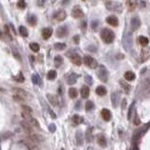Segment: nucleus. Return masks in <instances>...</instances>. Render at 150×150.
Here are the masks:
<instances>
[{"instance_id": "9d476101", "label": "nucleus", "mask_w": 150, "mask_h": 150, "mask_svg": "<svg viewBox=\"0 0 150 150\" xmlns=\"http://www.w3.org/2000/svg\"><path fill=\"white\" fill-rule=\"evenodd\" d=\"M54 18L58 22H63L67 18V13L63 9H59L54 14Z\"/></svg>"}, {"instance_id": "1a4fd4ad", "label": "nucleus", "mask_w": 150, "mask_h": 150, "mask_svg": "<svg viewBox=\"0 0 150 150\" xmlns=\"http://www.w3.org/2000/svg\"><path fill=\"white\" fill-rule=\"evenodd\" d=\"M71 16H72L73 18H82V17H84L85 16V13L84 11L81 9V8L79 7V6H75L74 8H72V10H71Z\"/></svg>"}, {"instance_id": "423d86ee", "label": "nucleus", "mask_w": 150, "mask_h": 150, "mask_svg": "<svg viewBox=\"0 0 150 150\" xmlns=\"http://www.w3.org/2000/svg\"><path fill=\"white\" fill-rule=\"evenodd\" d=\"M141 26V20L139 18V16L135 15L131 18V31H136L139 29V27Z\"/></svg>"}, {"instance_id": "603ef678", "label": "nucleus", "mask_w": 150, "mask_h": 150, "mask_svg": "<svg viewBox=\"0 0 150 150\" xmlns=\"http://www.w3.org/2000/svg\"><path fill=\"white\" fill-rule=\"evenodd\" d=\"M73 41L75 42V44H79V42H80V37H79L78 35L74 36V37H73Z\"/></svg>"}, {"instance_id": "2f4dec72", "label": "nucleus", "mask_w": 150, "mask_h": 150, "mask_svg": "<svg viewBox=\"0 0 150 150\" xmlns=\"http://www.w3.org/2000/svg\"><path fill=\"white\" fill-rule=\"evenodd\" d=\"M19 32L20 34H21V36H23L24 38H26L27 36H28V31H27L26 27L23 26V25H21L19 27Z\"/></svg>"}, {"instance_id": "aec40b11", "label": "nucleus", "mask_w": 150, "mask_h": 150, "mask_svg": "<svg viewBox=\"0 0 150 150\" xmlns=\"http://www.w3.org/2000/svg\"><path fill=\"white\" fill-rule=\"evenodd\" d=\"M77 79H78V75L77 74H75V73H72V74H70L68 78V84L69 85H74L76 82H77Z\"/></svg>"}, {"instance_id": "a19ab883", "label": "nucleus", "mask_w": 150, "mask_h": 150, "mask_svg": "<svg viewBox=\"0 0 150 150\" xmlns=\"http://www.w3.org/2000/svg\"><path fill=\"white\" fill-rule=\"evenodd\" d=\"M135 102L133 101L132 103L131 104V106L129 107V111H128V120L131 119V114H132V110H133V107H134Z\"/></svg>"}, {"instance_id": "5701e85b", "label": "nucleus", "mask_w": 150, "mask_h": 150, "mask_svg": "<svg viewBox=\"0 0 150 150\" xmlns=\"http://www.w3.org/2000/svg\"><path fill=\"white\" fill-rule=\"evenodd\" d=\"M93 131L92 129H87V131L85 132V139H86V142L91 143L93 140Z\"/></svg>"}, {"instance_id": "c9c22d12", "label": "nucleus", "mask_w": 150, "mask_h": 150, "mask_svg": "<svg viewBox=\"0 0 150 150\" xmlns=\"http://www.w3.org/2000/svg\"><path fill=\"white\" fill-rule=\"evenodd\" d=\"M66 47H67V45H66L65 43L58 42V43H55V44H54V49H55V50H57V51L64 50Z\"/></svg>"}, {"instance_id": "bf43d9fd", "label": "nucleus", "mask_w": 150, "mask_h": 150, "mask_svg": "<svg viewBox=\"0 0 150 150\" xmlns=\"http://www.w3.org/2000/svg\"><path fill=\"white\" fill-rule=\"evenodd\" d=\"M69 0H63V1H62V4H63V5H66L67 3L69 4Z\"/></svg>"}, {"instance_id": "2eb2a0df", "label": "nucleus", "mask_w": 150, "mask_h": 150, "mask_svg": "<svg viewBox=\"0 0 150 150\" xmlns=\"http://www.w3.org/2000/svg\"><path fill=\"white\" fill-rule=\"evenodd\" d=\"M106 22H107L110 25H112V26H117V25H118V23H119L117 17L115 15H111V16H109V17H107Z\"/></svg>"}, {"instance_id": "20e7f679", "label": "nucleus", "mask_w": 150, "mask_h": 150, "mask_svg": "<svg viewBox=\"0 0 150 150\" xmlns=\"http://www.w3.org/2000/svg\"><path fill=\"white\" fill-rule=\"evenodd\" d=\"M84 63L90 69H97L98 68V62L95 58H93L92 56L89 55H85L84 57Z\"/></svg>"}, {"instance_id": "a211bd4d", "label": "nucleus", "mask_w": 150, "mask_h": 150, "mask_svg": "<svg viewBox=\"0 0 150 150\" xmlns=\"http://www.w3.org/2000/svg\"><path fill=\"white\" fill-rule=\"evenodd\" d=\"M101 116L105 121H109L111 119L112 115H111V112L109 111L108 109H102L101 110Z\"/></svg>"}, {"instance_id": "58836bf2", "label": "nucleus", "mask_w": 150, "mask_h": 150, "mask_svg": "<svg viewBox=\"0 0 150 150\" xmlns=\"http://www.w3.org/2000/svg\"><path fill=\"white\" fill-rule=\"evenodd\" d=\"M17 7L20 8V9H23L26 7V3L24 0H18V3H17Z\"/></svg>"}, {"instance_id": "4c0bfd02", "label": "nucleus", "mask_w": 150, "mask_h": 150, "mask_svg": "<svg viewBox=\"0 0 150 150\" xmlns=\"http://www.w3.org/2000/svg\"><path fill=\"white\" fill-rule=\"evenodd\" d=\"M93 108H94V103H93V101L88 100V101L85 103V110L87 112H89V111H91Z\"/></svg>"}, {"instance_id": "3c124183", "label": "nucleus", "mask_w": 150, "mask_h": 150, "mask_svg": "<svg viewBox=\"0 0 150 150\" xmlns=\"http://www.w3.org/2000/svg\"><path fill=\"white\" fill-rule=\"evenodd\" d=\"M49 130H50L51 132H54L55 130H56V126H55V124H51L50 126H49Z\"/></svg>"}, {"instance_id": "5fc2aeb1", "label": "nucleus", "mask_w": 150, "mask_h": 150, "mask_svg": "<svg viewBox=\"0 0 150 150\" xmlns=\"http://www.w3.org/2000/svg\"><path fill=\"white\" fill-rule=\"evenodd\" d=\"M140 122H141V121H140V119H139L138 116H137V115H136V114H135V117H134V124H135V125H139V124H140Z\"/></svg>"}, {"instance_id": "c03bdc74", "label": "nucleus", "mask_w": 150, "mask_h": 150, "mask_svg": "<svg viewBox=\"0 0 150 150\" xmlns=\"http://www.w3.org/2000/svg\"><path fill=\"white\" fill-rule=\"evenodd\" d=\"M85 81L86 84H88V85H93V83H94V81H93V78L91 77V76H89V75H86L85 77Z\"/></svg>"}, {"instance_id": "f3484780", "label": "nucleus", "mask_w": 150, "mask_h": 150, "mask_svg": "<svg viewBox=\"0 0 150 150\" xmlns=\"http://www.w3.org/2000/svg\"><path fill=\"white\" fill-rule=\"evenodd\" d=\"M37 22H38V19H37L36 15H34V14H28V16H27V23H29L30 25L35 26L37 24Z\"/></svg>"}, {"instance_id": "9b49d317", "label": "nucleus", "mask_w": 150, "mask_h": 150, "mask_svg": "<svg viewBox=\"0 0 150 150\" xmlns=\"http://www.w3.org/2000/svg\"><path fill=\"white\" fill-rule=\"evenodd\" d=\"M120 103V95L118 92H114L112 94V104L115 108L118 107Z\"/></svg>"}, {"instance_id": "393cba45", "label": "nucleus", "mask_w": 150, "mask_h": 150, "mask_svg": "<svg viewBox=\"0 0 150 150\" xmlns=\"http://www.w3.org/2000/svg\"><path fill=\"white\" fill-rule=\"evenodd\" d=\"M96 93L99 96H104V95H106L107 90L104 86H98L96 88Z\"/></svg>"}, {"instance_id": "72a5a7b5", "label": "nucleus", "mask_w": 150, "mask_h": 150, "mask_svg": "<svg viewBox=\"0 0 150 150\" xmlns=\"http://www.w3.org/2000/svg\"><path fill=\"white\" fill-rule=\"evenodd\" d=\"M69 97H70L71 99H75V98L78 96V92H77V90H76V88H73V87L69 88Z\"/></svg>"}, {"instance_id": "79ce46f5", "label": "nucleus", "mask_w": 150, "mask_h": 150, "mask_svg": "<svg viewBox=\"0 0 150 150\" xmlns=\"http://www.w3.org/2000/svg\"><path fill=\"white\" fill-rule=\"evenodd\" d=\"M120 84H121V86L123 87L124 90H125L126 92L128 93L129 91H130V89H131V86H130V85H127V84H126V83H125L124 81H120Z\"/></svg>"}, {"instance_id": "864d4df0", "label": "nucleus", "mask_w": 150, "mask_h": 150, "mask_svg": "<svg viewBox=\"0 0 150 150\" xmlns=\"http://www.w3.org/2000/svg\"><path fill=\"white\" fill-rule=\"evenodd\" d=\"M13 100H16V101H22V100H23V98L18 96V95H14L13 96Z\"/></svg>"}, {"instance_id": "e2e57ef3", "label": "nucleus", "mask_w": 150, "mask_h": 150, "mask_svg": "<svg viewBox=\"0 0 150 150\" xmlns=\"http://www.w3.org/2000/svg\"><path fill=\"white\" fill-rule=\"evenodd\" d=\"M61 150H65V149H64V148H62V149Z\"/></svg>"}, {"instance_id": "13d9d810", "label": "nucleus", "mask_w": 150, "mask_h": 150, "mask_svg": "<svg viewBox=\"0 0 150 150\" xmlns=\"http://www.w3.org/2000/svg\"><path fill=\"white\" fill-rule=\"evenodd\" d=\"M139 5H140V7H142V8H145V7H146V3H145L144 1H139Z\"/></svg>"}, {"instance_id": "680f3d73", "label": "nucleus", "mask_w": 150, "mask_h": 150, "mask_svg": "<svg viewBox=\"0 0 150 150\" xmlns=\"http://www.w3.org/2000/svg\"><path fill=\"white\" fill-rule=\"evenodd\" d=\"M125 103H126V100L124 99V100H123V104H122V105H123V108H125Z\"/></svg>"}, {"instance_id": "a18cd8bd", "label": "nucleus", "mask_w": 150, "mask_h": 150, "mask_svg": "<svg viewBox=\"0 0 150 150\" xmlns=\"http://www.w3.org/2000/svg\"><path fill=\"white\" fill-rule=\"evenodd\" d=\"M98 27H99V21H93L92 23H91V28H92L94 31H97L98 29Z\"/></svg>"}, {"instance_id": "dca6fc26", "label": "nucleus", "mask_w": 150, "mask_h": 150, "mask_svg": "<svg viewBox=\"0 0 150 150\" xmlns=\"http://www.w3.org/2000/svg\"><path fill=\"white\" fill-rule=\"evenodd\" d=\"M53 34V29L50 27H46V28H43L41 31V35H42V38L44 39H48Z\"/></svg>"}, {"instance_id": "a878e982", "label": "nucleus", "mask_w": 150, "mask_h": 150, "mask_svg": "<svg viewBox=\"0 0 150 150\" xmlns=\"http://www.w3.org/2000/svg\"><path fill=\"white\" fill-rule=\"evenodd\" d=\"M98 143L101 147H105L106 146V139H105V136L103 135H99L98 136Z\"/></svg>"}, {"instance_id": "de8ad7c7", "label": "nucleus", "mask_w": 150, "mask_h": 150, "mask_svg": "<svg viewBox=\"0 0 150 150\" xmlns=\"http://www.w3.org/2000/svg\"><path fill=\"white\" fill-rule=\"evenodd\" d=\"M22 109H23V112H25V113H28V114H31V113H32V109H31L29 106H27V105H22Z\"/></svg>"}, {"instance_id": "6e6552de", "label": "nucleus", "mask_w": 150, "mask_h": 150, "mask_svg": "<svg viewBox=\"0 0 150 150\" xmlns=\"http://www.w3.org/2000/svg\"><path fill=\"white\" fill-rule=\"evenodd\" d=\"M69 34V28L66 25H61L56 30V37L57 38H64Z\"/></svg>"}, {"instance_id": "412c9836", "label": "nucleus", "mask_w": 150, "mask_h": 150, "mask_svg": "<svg viewBox=\"0 0 150 150\" xmlns=\"http://www.w3.org/2000/svg\"><path fill=\"white\" fill-rule=\"evenodd\" d=\"M81 96L83 99H87L89 96V88L86 85H84L81 88Z\"/></svg>"}, {"instance_id": "6ab92c4d", "label": "nucleus", "mask_w": 150, "mask_h": 150, "mask_svg": "<svg viewBox=\"0 0 150 150\" xmlns=\"http://www.w3.org/2000/svg\"><path fill=\"white\" fill-rule=\"evenodd\" d=\"M12 91L15 93V95H18V96L22 97V98H26L27 97V93L24 91V90H23V89L21 88H18V87H16V88H12Z\"/></svg>"}, {"instance_id": "052dcab7", "label": "nucleus", "mask_w": 150, "mask_h": 150, "mask_svg": "<svg viewBox=\"0 0 150 150\" xmlns=\"http://www.w3.org/2000/svg\"><path fill=\"white\" fill-rule=\"evenodd\" d=\"M58 92H59V94H62V87L61 88H60V87L58 88Z\"/></svg>"}, {"instance_id": "473e14b6", "label": "nucleus", "mask_w": 150, "mask_h": 150, "mask_svg": "<svg viewBox=\"0 0 150 150\" xmlns=\"http://www.w3.org/2000/svg\"><path fill=\"white\" fill-rule=\"evenodd\" d=\"M56 75H57L56 71L54 70V69H52V70H50V71L48 72V74H47V78H48L49 80H54V79L56 78Z\"/></svg>"}, {"instance_id": "b1692460", "label": "nucleus", "mask_w": 150, "mask_h": 150, "mask_svg": "<svg viewBox=\"0 0 150 150\" xmlns=\"http://www.w3.org/2000/svg\"><path fill=\"white\" fill-rule=\"evenodd\" d=\"M21 125H22V127H23V129L27 131V132L32 133V128H31L30 123H29V122H26V121L24 120V121H22V122H21Z\"/></svg>"}, {"instance_id": "f257e3e1", "label": "nucleus", "mask_w": 150, "mask_h": 150, "mask_svg": "<svg viewBox=\"0 0 150 150\" xmlns=\"http://www.w3.org/2000/svg\"><path fill=\"white\" fill-rule=\"evenodd\" d=\"M100 38L105 43L110 44L115 39V33L109 28H103L100 32Z\"/></svg>"}, {"instance_id": "cd10ccee", "label": "nucleus", "mask_w": 150, "mask_h": 150, "mask_svg": "<svg viewBox=\"0 0 150 150\" xmlns=\"http://www.w3.org/2000/svg\"><path fill=\"white\" fill-rule=\"evenodd\" d=\"M72 122L75 126H77L79 124L83 123V122H84V119H83L82 117H80L78 115H75V116H73V117H72Z\"/></svg>"}, {"instance_id": "bb28decb", "label": "nucleus", "mask_w": 150, "mask_h": 150, "mask_svg": "<svg viewBox=\"0 0 150 150\" xmlns=\"http://www.w3.org/2000/svg\"><path fill=\"white\" fill-rule=\"evenodd\" d=\"M62 64H63V57H62L61 55H56L54 57V66L56 68H59Z\"/></svg>"}, {"instance_id": "37998d69", "label": "nucleus", "mask_w": 150, "mask_h": 150, "mask_svg": "<svg viewBox=\"0 0 150 150\" xmlns=\"http://www.w3.org/2000/svg\"><path fill=\"white\" fill-rule=\"evenodd\" d=\"M12 53H13V55H14V57H15L16 59L21 60V56H20L19 52H18V51H17V49H16V48H14V47H12Z\"/></svg>"}, {"instance_id": "6e6d98bb", "label": "nucleus", "mask_w": 150, "mask_h": 150, "mask_svg": "<svg viewBox=\"0 0 150 150\" xmlns=\"http://www.w3.org/2000/svg\"><path fill=\"white\" fill-rule=\"evenodd\" d=\"M131 150H138V146H137V142L133 143V145H132V147H131Z\"/></svg>"}, {"instance_id": "e433bc0d", "label": "nucleus", "mask_w": 150, "mask_h": 150, "mask_svg": "<svg viewBox=\"0 0 150 150\" xmlns=\"http://www.w3.org/2000/svg\"><path fill=\"white\" fill-rule=\"evenodd\" d=\"M14 80H15L16 82H19V83H23V82H24V77H23V73L19 72V74L14 77Z\"/></svg>"}, {"instance_id": "7ed1b4c3", "label": "nucleus", "mask_w": 150, "mask_h": 150, "mask_svg": "<svg viewBox=\"0 0 150 150\" xmlns=\"http://www.w3.org/2000/svg\"><path fill=\"white\" fill-rule=\"evenodd\" d=\"M106 8L109 10H113V11L116 12H122V10H123L122 4H120L118 2H114V1H108L106 3Z\"/></svg>"}, {"instance_id": "c756f323", "label": "nucleus", "mask_w": 150, "mask_h": 150, "mask_svg": "<svg viewBox=\"0 0 150 150\" xmlns=\"http://www.w3.org/2000/svg\"><path fill=\"white\" fill-rule=\"evenodd\" d=\"M139 42H140V44L142 46H146L148 44V42H149V39H147L146 37H145V36H140L139 37Z\"/></svg>"}, {"instance_id": "4d7b16f0", "label": "nucleus", "mask_w": 150, "mask_h": 150, "mask_svg": "<svg viewBox=\"0 0 150 150\" xmlns=\"http://www.w3.org/2000/svg\"><path fill=\"white\" fill-rule=\"evenodd\" d=\"M49 112H50V114H51V117H52V118H56V116H55V114H54V112H52L50 110V109H49Z\"/></svg>"}, {"instance_id": "7c9ffc66", "label": "nucleus", "mask_w": 150, "mask_h": 150, "mask_svg": "<svg viewBox=\"0 0 150 150\" xmlns=\"http://www.w3.org/2000/svg\"><path fill=\"white\" fill-rule=\"evenodd\" d=\"M76 142H77L78 146L83 145V133L80 131H78L76 132Z\"/></svg>"}, {"instance_id": "09e8293b", "label": "nucleus", "mask_w": 150, "mask_h": 150, "mask_svg": "<svg viewBox=\"0 0 150 150\" xmlns=\"http://www.w3.org/2000/svg\"><path fill=\"white\" fill-rule=\"evenodd\" d=\"M45 2H46V0H37V6L39 7V8H43L44 7V5H45Z\"/></svg>"}, {"instance_id": "4468645a", "label": "nucleus", "mask_w": 150, "mask_h": 150, "mask_svg": "<svg viewBox=\"0 0 150 150\" xmlns=\"http://www.w3.org/2000/svg\"><path fill=\"white\" fill-rule=\"evenodd\" d=\"M138 0H127V7L130 11H133L136 8V7L138 6Z\"/></svg>"}, {"instance_id": "8fccbe9b", "label": "nucleus", "mask_w": 150, "mask_h": 150, "mask_svg": "<svg viewBox=\"0 0 150 150\" xmlns=\"http://www.w3.org/2000/svg\"><path fill=\"white\" fill-rule=\"evenodd\" d=\"M143 55H144V59H143V61H146V59L147 58V56H148V53H147V51L146 50L142 51V56Z\"/></svg>"}, {"instance_id": "0eeeda50", "label": "nucleus", "mask_w": 150, "mask_h": 150, "mask_svg": "<svg viewBox=\"0 0 150 150\" xmlns=\"http://www.w3.org/2000/svg\"><path fill=\"white\" fill-rule=\"evenodd\" d=\"M22 143L28 148V150H39V146H37V143H35L30 139H24L22 141Z\"/></svg>"}, {"instance_id": "ddd939ff", "label": "nucleus", "mask_w": 150, "mask_h": 150, "mask_svg": "<svg viewBox=\"0 0 150 150\" xmlns=\"http://www.w3.org/2000/svg\"><path fill=\"white\" fill-rule=\"evenodd\" d=\"M69 57H70V60H71V62H72L73 64H75V65L77 66H80L82 64V62H83L81 56L78 54H75V53L73 54H71V55H69Z\"/></svg>"}, {"instance_id": "ea45409f", "label": "nucleus", "mask_w": 150, "mask_h": 150, "mask_svg": "<svg viewBox=\"0 0 150 150\" xmlns=\"http://www.w3.org/2000/svg\"><path fill=\"white\" fill-rule=\"evenodd\" d=\"M30 124L32 125V126H34L35 128H37V129H39V130H41V128H40V125H39V123L38 122V120L35 119L34 117H33V118L31 119Z\"/></svg>"}, {"instance_id": "4be33fe9", "label": "nucleus", "mask_w": 150, "mask_h": 150, "mask_svg": "<svg viewBox=\"0 0 150 150\" xmlns=\"http://www.w3.org/2000/svg\"><path fill=\"white\" fill-rule=\"evenodd\" d=\"M32 82L34 83L35 85H41V84H42V80H41V78L39 77V75H38V74H33L32 75Z\"/></svg>"}, {"instance_id": "f704fd0d", "label": "nucleus", "mask_w": 150, "mask_h": 150, "mask_svg": "<svg viewBox=\"0 0 150 150\" xmlns=\"http://www.w3.org/2000/svg\"><path fill=\"white\" fill-rule=\"evenodd\" d=\"M29 47H30L31 50L33 51V52H35V53H37V52H39V45L36 42L30 43V44H29Z\"/></svg>"}, {"instance_id": "49530a36", "label": "nucleus", "mask_w": 150, "mask_h": 150, "mask_svg": "<svg viewBox=\"0 0 150 150\" xmlns=\"http://www.w3.org/2000/svg\"><path fill=\"white\" fill-rule=\"evenodd\" d=\"M86 27H87V23H86V21H83V22H81V23H80V28H81L84 32H85Z\"/></svg>"}, {"instance_id": "f8f14e48", "label": "nucleus", "mask_w": 150, "mask_h": 150, "mask_svg": "<svg viewBox=\"0 0 150 150\" xmlns=\"http://www.w3.org/2000/svg\"><path fill=\"white\" fill-rule=\"evenodd\" d=\"M47 99L49 100V102H50L53 106H55V107H57L58 105H59V100H58V98L55 95H52V94H47Z\"/></svg>"}, {"instance_id": "0e129e2a", "label": "nucleus", "mask_w": 150, "mask_h": 150, "mask_svg": "<svg viewBox=\"0 0 150 150\" xmlns=\"http://www.w3.org/2000/svg\"><path fill=\"white\" fill-rule=\"evenodd\" d=\"M83 1H85V0H83Z\"/></svg>"}, {"instance_id": "69168bd1", "label": "nucleus", "mask_w": 150, "mask_h": 150, "mask_svg": "<svg viewBox=\"0 0 150 150\" xmlns=\"http://www.w3.org/2000/svg\"><path fill=\"white\" fill-rule=\"evenodd\" d=\"M149 33H150V32H149Z\"/></svg>"}, {"instance_id": "c85d7f7f", "label": "nucleus", "mask_w": 150, "mask_h": 150, "mask_svg": "<svg viewBox=\"0 0 150 150\" xmlns=\"http://www.w3.org/2000/svg\"><path fill=\"white\" fill-rule=\"evenodd\" d=\"M124 77H125V79L127 81H133L135 79V74L133 72H131V71H127L125 73Z\"/></svg>"}, {"instance_id": "f03ea898", "label": "nucleus", "mask_w": 150, "mask_h": 150, "mask_svg": "<svg viewBox=\"0 0 150 150\" xmlns=\"http://www.w3.org/2000/svg\"><path fill=\"white\" fill-rule=\"evenodd\" d=\"M97 75L101 82L103 83H106L108 81V77H109V74H108L107 69L104 67V66L100 65L99 68H98V70H97Z\"/></svg>"}, {"instance_id": "39448f33", "label": "nucleus", "mask_w": 150, "mask_h": 150, "mask_svg": "<svg viewBox=\"0 0 150 150\" xmlns=\"http://www.w3.org/2000/svg\"><path fill=\"white\" fill-rule=\"evenodd\" d=\"M133 44V39H132V34H131V31L126 34L125 38H124V46L126 50H130Z\"/></svg>"}]
</instances>
